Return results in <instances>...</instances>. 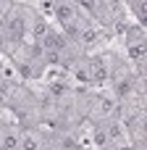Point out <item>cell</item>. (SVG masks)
Wrapping results in <instances>:
<instances>
[{
  "mask_svg": "<svg viewBox=\"0 0 147 150\" xmlns=\"http://www.w3.org/2000/svg\"><path fill=\"white\" fill-rule=\"evenodd\" d=\"M45 34H47V24H45V21H37V24H34V37L39 40V37H45Z\"/></svg>",
  "mask_w": 147,
  "mask_h": 150,
  "instance_id": "7a4b0ae2",
  "label": "cell"
},
{
  "mask_svg": "<svg viewBox=\"0 0 147 150\" xmlns=\"http://www.w3.org/2000/svg\"><path fill=\"white\" fill-rule=\"evenodd\" d=\"M21 76H26V79H29V76H32V69H29V66H21Z\"/></svg>",
  "mask_w": 147,
  "mask_h": 150,
  "instance_id": "30bf717a",
  "label": "cell"
},
{
  "mask_svg": "<svg viewBox=\"0 0 147 150\" xmlns=\"http://www.w3.org/2000/svg\"><path fill=\"white\" fill-rule=\"evenodd\" d=\"M71 13H74V11H71L68 5H60V8H58V18H60V21H68Z\"/></svg>",
  "mask_w": 147,
  "mask_h": 150,
  "instance_id": "3957f363",
  "label": "cell"
},
{
  "mask_svg": "<svg viewBox=\"0 0 147 150\" xmlns=\"http://www.w3.org/2000/svg\"><path fill=\"white\" fill-rule=\"evenodd\" d=\"M24 150H37V142L34 140H24Z\"/></svg>",
  "mask_w": 147,
  "mask_h": 150,
  "instance_id": "52a82bcc",
  "label": "cell"
},
{
  "mask_svg": "<svg viewBox=\"0 0 147 150\" xmlns=\"http://www.w3.org/2000/svg\"><path fill=\"white\" fill-rule=\"evenodd\" d=\"M0 69H3V66H0Z\"/></svg>",
  "mask_w": 147,
  "mask_h": 150,
  "instance_id": "7c38bea8",
  "label": "cell"
},
{
  "mask_svg": "<svg viewBox=\"0 0 147 150\" xmlns=\"http://www.w3.org/2000/svg\"><path fill=\"white\" fill-rule=\"evenodd\" d=\"M105 76H108V71H105L103 66H97V69H92V79H95V82H103Z\"/></svg>",
  "mask_w": 147,
  "mask_h": 150,
  "instance_id": "277c9868",
  "label": "cell"
},
{
  "mask_svg": "<svg viewBox=\"0 0 147 150\" xmlns=\"http://www.w3.org/2000/svg\"><path fill=\"white\" fill-rule=\"evenodd\" d=\"M16 142H18V140H16L13 134H5V137H3V145H5V150H13V148H16Z\"/></svg>",
  "mask_w": 147,
  "mask_h": 150,
  "instance_id": "5b68a950",
  "label": "cell"
},
{
  "mask_svg": "<svg viewBox=\"0 0 147 150\" xmlns=\"http://www.w3.org/2000/svg\"><path fill=\"white\" fill-rule=\"evenodd\" d=\"M92 40H97V34L89 29V32H84V42H92Z\"/></svg>",
  "mask_w": 147,
  "mask_h": 150,
  "instance_id": "ba28073f",
  "label": "cell"
},
{
  "mask_svg": "<svg viewBox=\"0 0 147 150\" xmlns=\"http://www.w3.org/2000/svg\"><path fill=\"white\" fill-rule=\"evenodd\" d=\"M95 142H97V145H105L108 137H105V134H95Z\"/></svg>",
  "mask_w": 147,
  "mask_h": 150,
  "instance_id": "9c48e42d",
  "label": "cell"
},
{
  "mask_svg": "<svg viewBox=\"0 0 147 150\" xmlns=\"http://www.w3.org/2000/svg\"><path fill=\"white\" fill-rule=\"evenodd\" d=\"M50 3H60V0H50Z\"/></svg>",
  "mask_w": 147,
  "mask_h": 150,
  "instance_id": "8fae6325",
  "label": "cell"
},
{
  "mask_svg": "<svg viewBox=\"0 0 147 150\" xmlns=\"http://www.w3.org/2000/svg\"><path fill=\"white\" fill-rule=\"evenodd\" d=\"M50 92H53V95H63V92H66V87H63V84H53V87H50Z\"/></svg>",
  "mask_w": 147,
  "mask_h": 150,
  "instance_id": "8992f818",
  "label": "cell"
},
{
  "mask_svg": "<svg viewBox=\"0 0 147 150\" xmlns=\"http://www.w3.org/2000/svg\"><path fill=\"white\" fill-rule=\"evenodd\" d=\"M129 55H132L134 61H142V58H145V45H132V47H129Z\"/></svg>",
  "mask_w": 147,
  "mask_h": 150,
  "instance_id": "6da1fadb",
  "label": "cell"
}]
</instances>
